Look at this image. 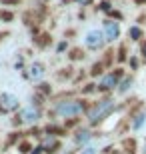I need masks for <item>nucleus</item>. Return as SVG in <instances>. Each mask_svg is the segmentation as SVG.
<instances>
[{
  "label": "nucleus",
  "mask_w": 146,
  "mask_h": 154,
  "mask_svg": "<svg viewBox=\"0 0 146 154\" xmlns=\"http://www.w3.org/2000/svg\"><path fill=\"white\" fill-rule=\"evenodd\" d=\"M34 44L38 46V48H46V46L50 44V38H48V34L38 36V38H34Z\"/></svg>",
  "instance_id": "obj_15"
},
{
  "label": "nucleus",
  "mask_w": 146,
  "mask_h": 154,
  "mask_svg": "<svg viewBox=\"0 0 146 154\" xmlns=\"http://www.w3.org/2000/svg\"><path fill=\"white\" fill-rule=\"evenodd\" d=\"M80 154H96V148H92V146H88V148H84Z\"/></svg>",
  "instance_id": "obj_23"
},
{
  "label": "nucleus",
  "mask_w": 146,
  "mask_h": 154,
  "mask_svg": "<svg viewBox=\"0 0 146 154\" xmlns=\"http://www.w3.org/2000/svg\"><path fill=\"white\" fill-rule=\"evenodd\" d=\"M130 66L132 68H138V58H130Z\"/></svg>",
  "instance_id": "obj_24"
},
{
  "label": "nucleus",
  "mask_w": 146,
  "mask_h": 154,
  "mask_svg": "<svg viewBox=\"0 0 146 154\" xmlns=\"http://www.w3.org/2000/svg\"><path fill=\"white\" fill-rule=\"evenodd\" d=\"M72 2H76V4H80V6H90L94 0H72Z\"/></svg>",
  "instance_id": "obj_22"
},
{
  "label": "nucleus",
  "mask_w": 146,
  "mask_h": 154,
  "mask_svg": "<svg viewBox=\"0 0 146 154\" xmlns=\"http://www.w3.org/2000/svg\"><path fill=\"white\" fill-rule=\"evenodd\" d=\"M130 128H132V130H140L142 126H144V122H146V110H138V112H134V114L130 116Z\"/></svg>",
  "instance_id": "obj_10"
},
{
  "label": "nucleus",
  "mask_w": 146,
  "mask_h": 154,
  "mask_svg": "<svg viewBox=\"0 0 146 154\" xmlns=\"http://www.w3.org/2000/svg\"><path fill=\"white\" fill-rule=\"evenodd\" d=\"M84 46L88 50H102L106 46V38H104V32L98 28H92L84 34Z\"/></svg>",
  "instance_id": "obj_5"
},
{
  "label": "nucleus",
  "mask_w": 146,
  "mask_h": 154,
  "mask_svg": "<svg viewBox=\"0 0 146 154\" xmlns=\"http://www.w3.org/2000/svg\"><path fill=\"white\" fill-rule=\"evenodd\" d=\"M68 58L70 60H84V52H82V48H72Z\"/></svg>",
  "instance_id": "obj_16"
},
{
  "label": "nucleus",
  "mask_w": 146,
  "mask_h": 154,
  "mask_svg": "<svg viewBox=\"0 0 146 154\" xmlns=\"http://www.w3.org/2000/svg\"><path fill=\"white\" fill-rule=\"evenodd\" d=\"M18 150H20L22 154H26V152L30 150V144H28V142H20V144H18Z\"/></svg>",
  "instance_id": "obj_20"
},
{
  "label": "nucleus",
  "mask_w": 146,
  "mask_h": 154,
  "mask_svg": "<svg viewBox=\"0 0 146 154\" xmlns=\"http://www.w3.org/2000/svg\"><path fill=\"white\" fill-rule=\"evenodd\" d=\"M40 148L46 154H56V150L60 148V140H58L54 134H46V136L42 138V142H40Z\"/></svg>",
  "instance_id": "obj_9"
},
{
  "label": "nucleus",
  "mask_w": 146,
  "mask_h": 154,
  "mask_svg": "<svg viewBox=\"0 0 146 154\" xmlns=\"http://www.w3.org/2000/svg\"><path fill=\"white\" fill-rule=\"evenodd\" d=\"M14 18H16V14L12 10H4V8L0 10V20H2V22H12Z\"/></svg>",
  "instance_id": "obj_14"
},
{
  "label": "nucleus",
  "mask_w": 146,
  "mask_h": 154,
  "mask_svg": "<svg viewBox=\"0 0 146 154\" xmlns=\"http://www.w3.org/2000/svg\"><path fill=\"white\" fill-rule=\"evenodd\" d=\"M122 76H124L122 68H112V70H108V72H104L100 76V82H98V92H104L106 94V92L116 90V86L122 80Z\"/></svg>",
  "instance_id": "obj_4"
},
{
  "label": "nucleus",
  "mask_w": 146,
  "mask_h": 154,
  "mask_svg": "<svg viewBox=\"0 0 146 154\" xmlns=\"http://www.w3.org/2000/svg\"><path fill=\"white\" fill-rule=\"evenodd\" d=\"M42 118V106H36V104H30L26 108H20L14 112V120L12 124L20 126V124H36L38 120Z\"/></svg>",
  "instance_id": "obj_3"
},
{
  "label": "nucleus",
  "mask_w": 146,
  "mask_h": 154,
  "mask_svg": "<svg viewBox=\"0 0 146 154\" xmlns=\"http://www.w3.org/2000/svg\"><path fill=\"white\" fill-rule=\"evenodd\" d=\"M128 38L132 40V42H140V40L144 38V30H142V26L132 24V26L128 28Z\"/></svg>",
  "instance_id": "obj_12"
},
{
  "label": "nucleus",
  "mask_w": 146,
  "mask_h": 154,
  "mask_svg": "<svg viewBox=\"0 0 146 154\" xmlns=\"http://www.w3.org/2000/svg\"><path fill=\"white\" fill-rule=\"evenodd\" d=\"M132 2H134L136 6H144L146 4V0H132Z\"/></svg>",
  "instance_id": "obj_25"
},
{
  "label": "nucleus",
  "mask_w": 146,
  "mask_h": 154,
  "mask_svg": "<svg viewBox=\"0 0 146 154\" xmlns=\"http://www.w3.org/2000/svg\"><path fill=\"white\" fill-rule=\"evenodd\" d=\"M140 56L146 60V40H142V42H140Z\"/></svg>",
  "instance_id": "obj_21"
},
{
  "label": "nucleus",
  "mask_w": 146,
  "mask_h": 154,
  "mask_svg": "<svg viewBox=\"0 0 146 154\" xmlns=\"http://www.w3.org/2000/svg\"><path fill=\"white\" fill-rule=\"evenodd\" d=\"M116 60L118 62H124V60H126V46H120V48H118V56H116Z\"/></svg>",
  "instance_id": "obj_18"
},
{
  "label": "nucleus",
  "mask_w": 146,
  "mask_h": 154,
  "mask_svg": "<svg viewBox=\"0 0 146 154\" xmlns=\"http://www.w3.org/2000/svg\"><path fill=\"white\" fill-rule=\"evenodd\" d=\"M92 138H94V134H92L88 128H78L76 134H74V142L76 144H88Z\"/></svg>",
  "instance_id": "obj_11"
},
{
  "label": "nucleus",
  "mask_w": 146,
  "mask_h": 154,
  "mask_svg": "<svg viewBox=\"0 0 146 154\" xmlns=\"http://www.w3.org/2000/svg\"><path fill=\"white\" fill-rule=\"evenodd\" d=\"M132 84H134V78H132V76H124V80H120L118 86H116L118 94H126V92L132 88Z\"/></svg>",
  "instance_id": "obj_13"
},
{
  "label": "nucleus",
  "mask_w": 146,
  "mask_h": 154,
  "mask_svg": "<svg viewBox=\"0 0 146 154\" xmlns=\"http://www.w3.org/2000/svg\"><path fill=\"white\" fill-rule=\"evenodd\" d=\"M86 108H88V104L84 100H80V98H60L48 110V114L56 116V118L70 120V118H78L82 112H86Z\"/></svg>",
  "instance_id": "obj_1"
},
{
  "label": "nucleus",
  "mask_w": 146,
  "mask_h": 154,
  "mask_svg": "<svg viewBox=\"0 0 146 154\" xmlns=\"http://www.w3.org/2000/svg\"><path fill=\"white\" fill-rule=\"evenodd\" d=\"M20 110V98L12 92H2L0 94V114H14Z\"/></svg>",
  "instance_id": "obj_7"
},
{
  "label": "nucleus",
  "mask_w": 146,
  "mask_h": 154,
  "mask_svg": "<svg viewBox=\"0 0 146 154\" xmlns=\"http://www.w3.org/2000/svg\"><path fill=\"white\" fill-rule=\"evenodd\" d=\"M102 32H104V38L106 42H116L122 34V30H120V22L118 20H112V18H106V20H102Z\"/></svg>",
  "instance_id": "obj_8"
},
{
  "label": "nucleus",
  "mask_w": 146,
  "mask_h": 154,
  "mask_svg": "<svg viewBox=\"0 0 146 154\" xmlns=\"http://www.w3.org/2000/svg\"><path fill=\"white\" fill-rule=\"evenodd\" d=\"M68 48V42H66V38L64 40H60V42H58V46H56V54H62V52L66 50Z\"/></svg>",
  "instance_id": "obj_19"
},
{
  "label": "nucleus",
  "mask_w": 146,
  "mask_h": 154,
  "mask_svg": "<svg viewBox=\"0 0 146 154\" xmlns=\"http://www.w3.org/2000/svg\"><path fill=\"white\" fill-rule=\"evenodd\" d=\"M98 10L104 12V14H108V12L112 10V4H110L108 0H100V2H98Z\"/></svg>",
  "instance_id": "obj_17"
},
{
  "label": "nucleus",
  "mask_w": 146,
  "mask_h": 154,
  "mask_svg": "<svg viewBox=\"0 0 146 154\" xmlns=\"http://www.w3.org/2000/svg\"><path fill=\"white\" fill-rule=\"evenodd\" d=\"M142 154H146V142H144V152H142Z\"/></svg>",
  "instance_id": "obj_26"
},
{
  "label": "nucleus",
  "mask_w": 146,
  "mask_h": 154,
  "mask_svg": "<svg viewBox=\"0 0 146 154\" xmlns=\"http://www.w3.org/2000/svg\"><path fill=\"white\" fill-rule=\"evenodd\" d=\"M22 76L30 82H38L46 76V64L40 62V60H34V62H28L26 68L22 70Z\"/></svg>",
  "instance_id": "obj_6"
},
{
  "label": "nucleus",
  "mask_w": 146,
  "mask_h": 154,
  "mask_svg": "<svg viewBox=\"0 0 146 154\" xmlns=\"http://www.w3.org/2000/svg\"><path fill=\"white\" fill-rule=\"evenodd\" d=\"M114 108H116V100H114L112 96H104L100 98V100H96V102H92L86 108V120H88L90 126H96L100 124L102 120H106L108 116L114 112Z\"/></svg>",
  "instance_id": "obj_2"
}]
</instances>
